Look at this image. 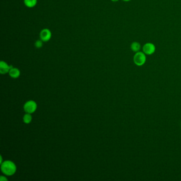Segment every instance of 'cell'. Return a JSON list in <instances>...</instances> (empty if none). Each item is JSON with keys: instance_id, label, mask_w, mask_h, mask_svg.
Returning a JSON list of instances; mask_svg holds the SVG:
<instances>
[{"instance_id": "cell-1", "label": "cell", "mask_w": 181, "mask_h": 181, "mask_svg": "<svg viewBox=\"0 0 181 181\" xmlns=\"http://www.w3.org/2000/svg\"><path fill=\"white\" fill-rule=\"evenodd\" d=\"M1 170L2 172L6 175H12L16 171V166L11 161H5L1 164Z\"/></svg>"}, {"instance_id": "cell-2", "label": "cell", "mask_w": 181, "mask_h": 181, "mask_svg": "<svg viewBox=\"0 0 181 181\" xmlns=\"http://www.w3.org/2000/svg\"><path fill=\"white\" fill-rule=\"evenodd\" d=\"M133 60L134 63L136 66L138 67L144 66L147 60L146 55L142 51V52L139 51L138 52L135 53Z\"/></svg>"}, {"instance_id": "cell-3", "label": "cell", "mask_w": 181, "mask_h": 181, "mask_svg": "<svg viewBox=\"0 0 181 181\" xmlns=\"http://www.w3.org/2000/svg\"><path fill=\"white\" fill-rule=\"evenodd\" d=\"M156 46L152 43H146L142 47V52L146 55H151L154 54L156 52Z\"/></svg>"}, {"instance_id": "cell-4", "label": "cell", "mask_w": 181, "mask_h": 181, "mask_svg": "<svg viewBox=\"0 0 181 181\" xmlns=\"http://www.w3.org/2000/svg\"><path fill=\"white\" fill-rule=\"evenodd\" d=\"M39 36L40 39H41L43 42H46L49 41L52 37V32L49 29L45 28L41 31Z\"/></svg>"}, {"instance_id": "cell-5", "label": "cell", "mask_w": 181, "mask_h": 181, "mask_svg": "<svg viewBox=\"0 0 181 181\" xmlns=\"http://www.w3.org/2000/svg\"><path fill=\"white\" fill-rule=\"evenodd\" d=\"M37 108V104L34 101H27L24 106V110L27 113H32Z\"/></svg>"}, {"instance_id": "cell-6", "label": "cell", "mask_w": 181, "mask_h": 181, "mask_svg": "<svg viewBox=\"0 0 181 181\" xmlns=\"http://www.w3.org/2000/svg\"><path fill=\"white\" fill-rule=\"evenodd\" d=\"M12 67L9 66L8 64L4 61H1L0 62V72L1 74H6L9 72L10 70Z\"/></svg>"}, {"instance_id": "cell-7", "label": "cell", "mask_w": 181, "mask_h": 181, "mask_svg": "<svg viewBox=\"0 0 181 181\" xmlns=\"http://www.w3.org/2000/svg\"><path fill=\"white\" fill-rule=\"evenodd\" d=\"M131 50L134 53L138 52L141 49V45L138 41H133L130 45Z\"/></svg>"}, {"instance_id": "cell-8", "label": "cell", "mask_w": 181, "mask_h": 181, "mask_svg": "<svg viewBox=\"0 0 181 181\" xmlns=\"http://www.w3.org/2000/svg\"><path fill=\"white\" fill-rule=\"evenodd\" d=\"M9 75L12 78H17L18 77H19V75H20V72L18 69L12 67L11 69L10 70Z\"/></svg>"}, {"instance_id": "cell-9", "label": "cell", "mask_w": 181, "mask_h": 181, "mask_svg": "<svg viewBox=\"0 0 181 181\" xmlns=\"http://www.w3.org/2000/svg\"><path fill=\"white\" fill-rule=\"evenodd\" d=\"M24 4L27 7L29 8H34L37 3V0H24Z\"/></svg>"}, {"instance_id": "cell-10", "label": "cell", "mask_w": 181, "mask_h": 181, "mask_svg": "<svg viewBox=\"0 0 181 181\" xmlns=\"http://www.w3.org/2000/svg\"><path fill=\"white\" fill-rule=\"evenodd\" d=\"M32 116L29 113L24 115V121L25 123H30V122L32 121Z\"/></svg>"}, {"instance_id": "cell-11", "label": "cell", "mask_w": 181, "mask_h": 181, "mask_svg": "<svg viewBox=\"0 0 181 181\" xmlns=\"http://www.w3.org/2000/svg\"><path fill=\"white\" fill-rule=\"evenodd\" d=\"M43 41H41V39L40 40H37L36 41L35 43V46L37 49H41V47L43 46Z\"/></svg>"}, {"instance_id": "cell-12", "label": "cell", "mask_w": 181, "mask_h": 181, "mask_svg": "<svg viewBox=\"0 0 181 181\" xmlns=\"http://www.w3.org/2000/svg\"><path fill=\"white\" fill-rule=\"evenodd\" d=\"M0 180L1 181H7L8 179H6V177H3V176H1L0 177Z\"/></svg>"}, {"instance_id": "cell-13", "label": "cell", "mask_w": 181, "mask_h": 181, "mask_svg": "<svg viewBox=\"0 0 181 181\" xmlns=\"http://www.w3.org/2000/svg\"><path fill=\"white\" fill-rule=\"evenodd\" d=\"M111 1H112V2H118L119 0H111Z\"/></svg>"}, {"instance_id": "cell-14", "label": "cell", "mask_w": 181, "mask_h": 181, "mask_svg": "<svg viewBox=\"0 0 181 181\" xmlns=\"http://www.w3.org/2000/svg\"><path fill=\"white\" fill-rule=\"evenodd\" d=\"M122 1H123L124 2H129V1H130L131 0H122Z\"/></svg>"}]
</instances>
